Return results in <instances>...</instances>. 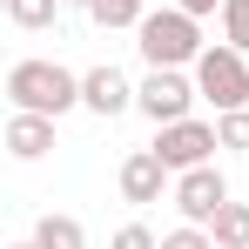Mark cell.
<instances>
[{
  "instance_id": "1",
  "label": "cell",
  "mask_w": 249,
  "mask_h": 249,
  "mask_svg": "<svg viewBox=\"0 0 249 249\" xmlns=\"http://www.w3.org/2000/svg\"><path fill=\"white\" fill-rule=\"evenodd\" d=\"M7 108H27V115H54L61 122L68 108H81V74L61 68V61L27 54V61L7 68Z\"/></svg>"
},
{
  "instance_id": "2",
  "label": "cell",
  "mask_w": 249,
  "mask_h": 249,
  "mask_svg": "<svg viewBox=\"0 0 249 249\" xmlns=\"http://www.w3.org/2000/svg\"><path fill=\"white\" fill-rule=\"evenodd\" d=\"M135 47H142V61H148V68H196L209 41H202V20H196L189 7L162 0V7H148V14H142Z\"/></svg>"
},
{
  "instance_id": "3",
  "label": "cell",
  "mask_w": 249,
  "mask_h": 249,
  "mask_svg": "<svg viewBox=\"0 0 249 249\" xmlns=\"http://www.w3.org/2000/svg\"><path fill=\"white\" fill-rule=\"evenodd\" d=\"M196 74V88H202V101L215 108V115H229V108H249V54L229 41L202 47V61L189 68Z\"/></svg>"
},
{
  "instance_id": "4",
  "label": "cell",
  "mask_w": 249,
  "mask_h": 249,
  "mask_svg": "<svg viewBox=\"0 0 249 249\" xmlns=\"http://www.w3.org/2000/svg\"><path fill=\"white\" fill-rule=\"evenodd\" d=\"M196 101H202V88H196L189 68H148L142 88H135V115H148L155 128L189 122V115H196Z\"/></svg>"
},
{
  "instance_id": "5",
  "label": "cell",
  "mask_w": 249,
  "mask_h": 249,
  "mask_svg": "<svg viewBox=\"0 0 249 249\" xmlns=\"http://www.w3.org/2000/svg\"><path fill=\"white\" fill-rule=\"evenodd\" d=\"M148 148H155V155H162V162L182 175V168H202V162H215L222 135H215V122L189 115V122H168V128H155V142H148Z\"/></svg>"
},
{
  "instance_id": "6",
  "label": "cell",
  "mask_w": 249,
  "mask_h": 249,
  "mask_svg": "<svg viewBox=\"0 0 249 249\" xmlns=\"http://www.w3.org/2000/svg\"><path fill=\"white\" fill-rule=\"evenodd\" d=\"M222 202H229V175L215 162H202V168H182L175 175V209H182V222H215L222 215Z\"/></svg>"
},
{
  "instance_id": "7",
  "label": "cell",
  "mask_w": 249,
  "mask_h": 249,
  "mask_svg": "<svg viewBox=\"0 0 249 249\" xmlns=\"http://www.w3.org/2000/svg\"><path fill=\"white\" fill-rule=\"evenodd\" d=\"M115 182H122V202H135V209H148V202H162V196H175V168H168L155 148H128L122 168H115Z\"/></svg>"
},
{
  "instance_id": "8",
  "label": "cell",
  "mask_w": 249,
  "mask_h": 249,
  "mask_svg": "<svg viewBox=\"0 0 249 249\" xmlns=\"http://www.w3.org/2000/svg\"><path fill=\"white\" fill-rule=\"evenodd\" d=\"M135 88H142V81H128L115 61H101V68H88V74H81V108H88V115H101V122H115V115L135 108Z\"/></svg>"
},
{
  "instance_id": "9",
  "label": "cell",
  "mask_w": 249,
  "mask_h": 249,
  "mask_svg": "<svg viewBox=\"0 0 249 249\" xmlns=\"http://www.w3.org/2000/svg\"><path fill=\"white\" fill-rule=\"evenodd\" d=\"M47 148H54V115L14 108V115H7V155H14V162H41Z\"/></svg>"
},
{
  "instance_id": "10",
  "label": "cell",
  "mask_w": 249,
  "mask_h": 249,
  "mask_svg": "<svg viewBox=\"0 0 249 249\" xmlns=\"http://www.w3.org/2000/svg\"><path fill=\"white\" fill-rule=\"evenodd\" d=\"M142 14H148V0H88V20L101 34H135Z\"/></svg>"
},
{
  "instance_id": "11",
  "label": "cell",
  "mask_w": 249,
  "mask_h": 249,
  "mask_svg": "<svg viewBox=\"0 0 249 249\" xmlns=\"http://www.w3.org/2000/svg\"><path fill=\"white\" fill-rule=\"evenodd\" d=\"M34 243L41 249H88V229L74 222V215H54V209H47L41 222H34Z\"/></svg>"
},
{
  "instance_id": "12",
  "label": "cell",
  "mask_w": 249,
  "mask_h": 249,
  "mask_svg": "<svg viewBox=\"0 0 249 249\" xmlns=\"http://www.w3.org/2000/svg\"><path fill=\"white\" fill-rule=\"evenodd\" d=\"M209 236H215V249H249V202H222Z\"/></svg>"
},
{
  "instance_id": "13",
  "label": "cell",
  "mask_w": 249,
  "mask_h": 249,
  "mask_svg": "<svg viewBox=\"0 0 249 249\" xmlns=\"http://www.w3.org/2000/svg\"><path fill=\"white\" fill-rule=\"evenodd\" d=\"M61 7H68V0H7V20H14L20 34H47Z\"/></svg>"
},
{
  "instance_id": "14",
  "label": "cell",
  "mask_w": 249,
  "mask_h": 249,
  "mask_svg": "<svg viewBox=\"0 0 249 249\" xmlns=\"http://www.w3.org/2000/svg\"><path fill=\"white\" fill-rule=\"evenodd\" d=\"M215 20H222V41L249 54V0H222V14H215Z\"/></svg>"
},
{
  "instance_id": "15",
  "label": "cell",
  "mask_w": 249,
  "mask_h": 249,
  "mask_svg": "<svg viewBox=\"0 0 249 249\" xmlns=\"http://www.w3.org/2000/svg\"><path fill=\"white\" fill-rule=\"evenodd\" d=\"M215 135H222V148L249 155V108H229V115H215Z\"/></svg>"
},
{
  "instance_id": "16",
  "label": "cell",
  "mask_w": 249,
  "mask_h": 249,
  "mask_svg": "<svg viewBox=\"0 0 249 249\" xmlns=\"http://www.w3.org/2000/svg\"><path fill=\"white\" fill-rule=\"evenodd\" d=\"M108 249H162V236H155L148 222H122V229L108 236Z\"/></svg>"
},
{
  "instance_id": "17",
  "label": "cell",
  "mask_w": 249,
  "mask_h": 249,
  "mask_svg": "<svg viewBox=\"0 0 249 249\" xmlns=\"http://www.w3.org/2000/svg\"><path fill=\"white\" fill-rule=\"evenodd\" d=\"M162 249H215V236H209L202 222H182V229H168Z\"/></svg>"
},
{
  "instance_id": "18",
  "label": "cell",
  "mask_w": 249,
  "mask_h": 249,
  "mask_svg": "<svg viewBox=\"0 0 249 249\" xmlns=\"http://www.w3.org/2000/svg\"><path fill=\"white\" fill-rule=\"evenodd\" d=\"M175 7H189L196 20H209V14H222V0H175Z\"/></svg>"
},
{
  "instance_id": "19",
  "label": "cell",
  "mask_w": 249,
  "mask_h": 249,
  "mask_svg": "<svg viewBox=\"0 0 249 249\" xmlns=\"http://www.w3.org/2000/svg\"><path fill=\"white\" fill-rule=\"evenodd\" d=\"M7 249H41V243H34V236H27V243H7Z\"/></svg>"
},
{
  "instance_id": "20",
  "label": "cell",
  "mask_w": 249,
  "mask_h": 249,
  "mask_svg": "<svg viewBox=\"0 0 249 249\" xmlns=\"http://www.w3.org/2000/svg\"><path fill=\"white\" fill-rule=\"evenodd\" d=\"M68 7H88V0H68Z\"/></svg>"
}]
</instances>
